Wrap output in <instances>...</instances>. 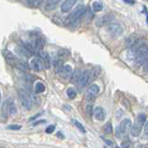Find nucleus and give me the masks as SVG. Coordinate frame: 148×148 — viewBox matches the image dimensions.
I'll use <instances>...</instances> for the list:
<instances>
[{"instance_id": "obj_24", "label": "nucleus", "mask_w": 148, "mask_h": 148, "mask_svg": "<svg viewBox=\"0 0 148 148\" xmlns=\"http://www.w3.org/2000/svg\"><path fill=\"white\" fill-rule=\"evenodd\" d=\"M85 14H86V18H87L88 21H91L92 18H93V13H92V11L90 10V8H88V10H86Z\"/></svg>"}, {"instance_id": "obj_14", "label": "nucleus", "mask_w": 148, "mask_h": 148, "mask_svg": "<svg viewBox=\"0 0 148 148\" xmlns=\"http://www.w3.org/2000/svg\"><path fill=\"white\" fill-rule=\"evenodd\" d=\"M93 115L95 116V118L97 120H100V121H103L105 117V111L103 110V107L101 106H97L94 109V112H93Z\"/></svg>"}, {"instance_id": "obj_28", "label": "nucleus", "mask_w": 148, "mask_h": 148, "mask_svg": "<svg viewBox=\"0 0 148 148\" xmlns=\"http://www.w3.org/2000/svg\"><path fill=\"white\" fill-rule=\"evenodd\" d=\"M145 134L148 135V121L146 122L145 125Z\"/></svg>"}, {"instance_id": "obj_30", "label": "nucleus", "mask_w": 148, "mask_h": 148, "mask_svg": "<svg viewBox=\"0 0 148 148\" xmlns=\"http://www.w3.org/2000/svg\"><path fill=\"white\" fill-rule=\"evenodd\" d=\"M124 1H125V2H127V3H129V4H132H132H134V3H135L134 0H124Z\"/></svg>"}, {"instance_id": "obj_2", "label": "nucleus", "mask_w": 148, "mask_h": 148, "mask_svg": "<svg viewBox=\"0 0 148 148\" xmlns=\"http://www.w3.org/2000/svg\"><path fill=\"white\" fill-rule=\"evenodd\" d=\"M145 119H146V116L145 114H139L138 115L134 124L132 126V128H130V134H132L133 137H138L139 135L141 134L143 126L145 124Z\"/></svg>"}, {"instance_id": "obj_17", "label": "nucleus", "mask_w": 148, "mask_h": 148, "mask_svg": "<svg viewBox=\"0 0 148 148\" xmlns=\"http://www.w3.org/2000/svg\"><path fill=\"white\" fill-rule=\"evenodd\" d=\"M81 75H82L81 71H80V70H75L73 73V75H72V77H71L72 82L77 84V81H78V79L80 78V77H81Z\"/></svg>"}, {"instance_id": "obj_4", "label": "nucleus", "mask_w": 148, "mask_h": 148, "mask_svg": "<svg viewBox=\"0 0 148 148\" xmlns=\"http://www.w3.org/2000/svg\"><path fill=\"white\" fill-rule=\"evenodd\" d=\"M5 56H6V59L8 61V62L11 63L12 65H14V66L18 67L20 69H23V70H26L29 68L26 63L23 61L19 60V59H17L15 56H13V54L10 53V51H6Z\"/></svg>"}, {"instance_id": "obj_31", "label": "nucleus", "mask_w": 148, "mask_h": 148, "mask_svg": "<svg viewBox=\"0 0 148 148\" xmlns=\"http://www.w3.org/2000/svg\"><path fill=\"white\" fill-rule=\"evenodd\" d=\"M57 137H61L62 139L64 138V136H63V135H62V132H57Z\"/></svg>"}, {"instance_id": "obj_12", "label": "nucleus", "mask_w": 148, "mask_h": 148, "mask_svg": "<svg viewBox=\"0 0 148 148\" xmlns=\"http://www.w3.org/2000/svg\"><path fill=\"white\" fill-rule=\"evenodd\" d=\"M61 75V77L64 80H68L71 79L72 75H73V69L70 65H63L62 68L61 69V71L58 73Z\"/></svg>"}, {"instance_id": "obj_3", "label": "nucleus", "mask_w": 148, "mask_h": 148, "mask_svg": "<svg viewBox=\"0 0 148 148\" xmlns=\"http://www.w3.org/2000/svg\"><path fill=\"white\" fill-rule=\"evenodd\" d=\"M148 57V46L146 44H142L139 46L136 49V57H135V62L138 63V65L143 64Z\"/></svg>"}, {"instance_id": "obj_9", "label": "nucleus", "mask_w": 148, "mask_h": 148, "mask_svg": "<svg viewBox=\"0 0 148 148\" xmlns=\"http://www.w3.org/2000/svg\"><path fill=\"white\" fill-rule=\"evenodd\" d=\"M90 78H91V72L90 71L82 72L81 77H80V78L78 79V81L77 83L79 90H82L83 88H85L88 84V82H90Z\"/></svg>"}, {"instance_id": "obj_7", "label": "nucleus", "mask_w": 148, "mask_h": 148, "mask_svg": "<svg viewBox=\"0 0 148 148\" xmlns=\"http://www.w3.org/2000/svg\"><path fill=\"white\" fill-rule=\"evenodd\" d=\"M19 98L21 103H22L23 106L27 109V110H30L32 108V105H33V101L30 94L28 93L26 90H21L19 91Z\"/></svg>"}, {"instance_id": "obj_11", "label": "nucleus", "mask_w": 148, "mask_h": 148, "mask_svg": "<svg viewBox=\"0 0 148 148\" xmlns=\"http://www.w3.org/2000/svg\"><path fill=\"white\" fill-rule=\"evenodd\" d=\"M113 21H114L113 14H105L100 17V18L97 20L96 24L98 25V26H104V25H108L110 23H112Z\"/></svg>"}, {"instance_id": "obj_33", "label": "nucleus", "mask_w": 148, "mask_h": 148, "mask_svg": "<svg viewBox=\"0 0 148 148\" xmlns=\"http://www.w3.org/2000/svg\"><path fill=\"white\" fill-rule=\"evenodd\" d=\"M1 99H2V96H1V91H0V103H1Z\"/></svg>"}, {"instance_id": "obj_5", "label": "nucleus", "mask_w": 148, "mask_h": 148, "mask_svg": "<svg viewBox=\"0 0 148 148\" xmlns=\"http://www.w3.org/2000/svg\"><path fill=\"white\" fill-rule=\"evenodd\" d=\"M29 66H30L31 69H33L34 71H36V72L43 71L46 68L45 62L43 61V59H42L40 56L33 57L30 60V62H29Z\"/></svg>"}, {"instance_id": "obj_6", "label": "nucleus", "mask_w": 148, "mask_h": 148, "mask_svg": "<svg viewBox=\"0 0 148 148\" xmlns=\"http://www.w3.org/2000/svg\"><path fill=\"white\" fill-rule=\"evenodd\" d=\"M130 128H132V121H130V119H128V118L123 119L116 129L115 133H116V138H121L126 133L127 130Z\"/></svg>"}, {"instance_id": "obj_15", "label": "nucleus", "mask_w": 148, "mask_h": 148, "mask_svg": "<svg viewBox=\"0 0 148 148\" xmlns=\"http://www.w3.org/2000/svg\"><path fill=\"white\" fill-rule=\"evenodd\" d=\"M39 56L43 59V61L45 62L46 64V68H49L50 66V57L49 56V54L45 51H40L39 52Z\"/></svg>"}, {"instance_id": "obj_13", "label": "nucleus", "mask_w": 148, "mask_h": 148, "mask_svg": "<svg viewBox=\"0 0 148 148\" xmlns=\"http://www.w3.org/2000/svg\"><path fill=\"white\" fill-rule=\"evenodd\" d=\"M78 0H64L63 3L61 5V10L63 13H67L69 12L74 6L77 3Z\"/></svg>"}, {"instance_id": "obj_27", "label": "nucleus", "mask_w": 148, "mask_h": 148, "mask_svg": "<svg viewBox=\"0 0 148 148\" xmlns=\"http://www.w3.org/2000/svg\"><path fill=\"white\" fill-rule=\"evenodd\" d=\"M55 130V126L54 125H49V127H47V129H46V133H52Z\"/></svg>"}, {"instance_id": "obj_26", "label": "nucleus", "mask_w": 148, "mask_h": 148, "mask_svg": "<svg viewBox=\"0 0 148 148\" xmlns=\"http://www.w3.org/2000/svg\"><path fill=\"white\" fill-rule=\"evenodd\" d=\"M7 129L12 130H18L22 129V126H21V125H8L7 127Z\"/></svg>"}, {"instance_id": "obj_25", "label": "nucleus", "mask_w": 148, "mask_h": 148, "mask_svg": "<svg viewBox=\"0 0 148 148\" xmlns=\"http://www.w3.org/2000/svg\"><path fill=\"white\" fill-rule=\"evenodd\" d=\"M86 112L88 114V116H91L92 114H93L94 110H93V106H92V104H88L87 107H86Z\"/></svg>"}, {"instance_id": "obj_23", "label": "nucleus", "mask_w": 148, "mask_h": 148, "mask_svg": "<svg viewBox=\"0 0 148 148\" xmlns=\"http://www.w3.org/2000/svg\"><path fill=\"white\" fill-rule=\"evenodd\" d=\"M74 123H75V127L78 129V130H81L82 132H86V130H85V128H84V126L80 123V122H78V121H77V120H75L74 121Z\"/></svg>"}, {"instance_id": "obj_32", "label": "nucleus", "mask_w": 148, "mask_h": 148, "mask_svg": "<svg viewBox=\"0 0 148 148\" xmlns=\"http://www.w3.org/2000/svg\"><path fill=\"white\" fill-rule=\"evenodd\" d=\"M140 148H148V146L147 145H141Z\"/></svg>"}, {"instance_id": "obj_16", "label": "nucleus", "mask_w": 148, "mask_h": 148, "mask_svg": "<svg viewBox=\"0 0 148 148\" xmlns=\"http://www.w3.org/2000/svg\"><path fill=\"white\" fill-rule=\"evenodd\" d=\"M45 90H46V87L42 82H36V85H35L36 93H42V92L45 91Z\"/></svg>"}, {"instance_id": "obj_1", "label": "nucleus", "mask_w": 148, "mask_h": 148, "mask_svg": "<svg viewBox=\"0 0 148 148\" xmlns=\"http://www.w3.org/2000/svg\"><path fill=\"white\" fill-rule=\"evenodd\" d=\"M86 12V8L83 4H79V5L75 8L70 13V15L67 17V23L70 25H77L79 22L80 18L85 14Z\"/></svg>"}, {"instance_id": "obj_29", "label": "nucleus", "mask_w": 148, "mask_h": 148, "mask_svg": "<svg viewBox=\"0 0 148 148\" xmlns=\"http://www.w3.org/2000/svg\"><path fill=\"white\" fill-rule=\"evenodd\" d=\"M143 65H145V68L146 69V71H148V57L146 58V60H145V63H143Z\"/></svg>"}, {"instance_id": "obj_19", "label": "nucleus", "mask_w": 148, "mask_h": 148, "mask_svg": "<svg viewBox=\"0 0 148 148\" xmlns=\"http://www.w3.org/2000/svg\"><path fill=\"white\" fill-rule=\"evenodd\" d=\"M59 2H60V0H48L46 7H47V8H49V10H51V8L56 7V5Z\"/></svg>"}, {"instance_id": "obj_21", "label": "nucleus", "mask_w": 148, "mask_h": 148, "mask_svg": "<svg viewBox=\"0 0 148 148\" xmlns=\"http://www.w3.org/2000/svg\"><path fill=\"white\" fill-rule=\"evenodd\" d=\"M103 130H104V132L106 133V134H111L112 132H113V128H112V125L110 122H108V123H106L104 125L103 127Z\"/></svg>"}, {"instance_id": "obj_22", "label": "nucleus", "mask_w": 148, "mask_h": 148, "mask_svg": "<svg viewBox=\"0 0 148 148\" xmlns=\"http://www.w3.org/2000/svg\"><path fill=\"white\" fill-rule=\"evenodd\" d=\"M27 2L32 7H39L41 5L42 0H27Z\"/></svg>"}, {"instance_id": "obj_20", "label": "nucleus", "mask_w": 148, "mask_h": 148, "mask_svg": "<svg viewBox=\"0 0 148 148\" xmlns=\"http://www.w3.org/2000/svg\"><path fill=\"white\" fill-rule=\"evenodd\" d=\"M66 93H67V96L69 97V99L71 100H73L77 97V91H75L73 88H69L68 90H67Z\"/></svg>"}, {"instance_id": "obj_18", "label": "nucleus", "mask_w": 148, "mask_h": 148, "mask_svg": "<svg viewBox=\"0 0 148 148\" xmlns=\"http://www.w3.org/2000/svg\"><path fill=\"white\" fill-rule=\"evenodd\" d=\"M91 6L94 11H101V10H103V5L100 1H94L92 3Z\"/></svg>"}, {"instance_id": "obj_8", "label": "nucleus", "mask_w": 148, "mask_h": 148, "mask_svg": "<svg viewBox=\"0 0 148 148\" xmlns=\"http://www.w3.org/2000/svg\"><path fill=\"white\" fill-rule=\"evenodd\" d=\"M107 30L113 37H119L123 34V29L120 26V24H118L116 23H112L108 24Z\"/></svg>"}, {"instance_id": "obj_10", "label": "nucleus", "mask_w": 148, "mask_h": 148, "mask_svg": "<svg viewBox=\"0 0 148 148\" xmlns=\"http://www.w3.org/2000/svg\"><path fill=\"white\" fill-rule=\"evenodd\" d=\"M100 91V88L98 85L96 84H92L90 87L88 88L87 92H86V97H87V100L90 101V100H93L95 97L98 95Z\"/></svg>"}]
</instances>
